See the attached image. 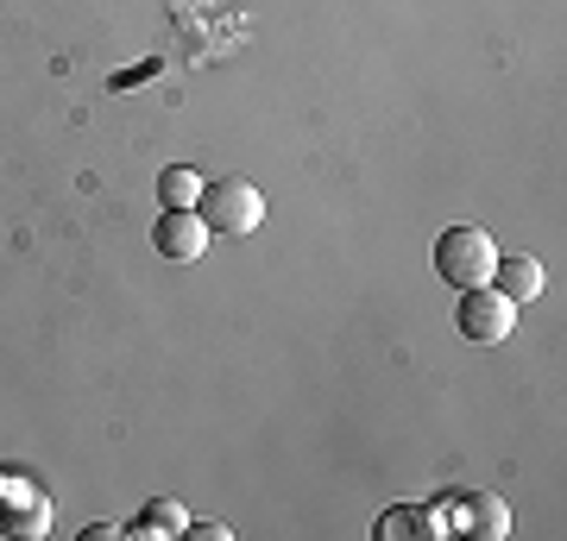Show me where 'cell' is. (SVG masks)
<instances>
[{"instance_id":"1","label":"cell","mask_w":567,"mask_h":541,"mask_svg":"<svg viewBox=\"0 0 567 541\" xmlns=\"http://www.w3.org/2000/svg\"><path fill=\"white\" fill-rule=\"evenodd\" d=\"M435 271H442L454 290L492 283V271H498V246H492V233H480V227H447L442 240H435Z\"/></svg>"},{"instance_id":"2","label":"cell","mask_w":567,"mask_h":541,"mask_svg":"<svg viewBox=\"0 0 567 541\" xmlns=\"http://www.w3.org/2000/svg\"><path fill=\"white\" fill-rule=\"evenodd\" d=\"M196 215L208 221V233H252L265 221V196L246 177H215L203 183V208Z\"/></svg>"},{"instance_id":"3","label":"cell","mask_w":567,"mask_h":541,"mask_svg":"<svg viewBox=\"0 0 567 541\" xmlns=\"http://www.w3.org/2000/svg\"><path fill=\"white\" fill-rule=\"evenodd\" d=\"M454 327H461L473 346H498L517 327V302L498 290V283H473V290H461V302H454Z\"/></svg>"},{"instance_id":"4","label":"cell","mask_w":567,"mask_h":541,"mask_svg":"<svg viewBox=\"0 0 567 541\" xmlns=\"http://www.w3.org/2000/svg\"><path fill=\"white\" fill-rule=\"evenodd\" d=\"M208 240H215V233H208V221L196 215V208H164V215H158V227H152V246H158V252H164L171 264L203 259V252H208Z\"/></svg>"},{"instance_id":"5","label":"cell","mask_w":567,"mask_h":541,"mask_svg":"<svg viewBox=\"0 0 567 541\" xmlns=\"http://www.w3.org/2000/svg\"><path fill=\"white\" fill-rule=\"evenodd\" d=\"M13 491H20V503H0V529L20 535V541L44 535V529H51V498H39V491L20 485V479H13Z\"/></svg>"},{"instance_id":"6","label":"cell","mask_w":567,"mask_h":541,"mask_svg":"<svg viewBox=\"0 0 567 541\" xmlns=\"http://www.w3.org/2000/svg\"><path fill=\"white\" fill-rule=\"evenodd\" d=\"M492 283H498L511 302H536V296H543V264L529 259V252H498Z\"/></svg>"},{"instance_id":"7","label":"cell","mask_w":567,"mask_h":541,"mask_svg":"<svg viewBox=\"0 0 567 541\" xmlns=\"http://www.w3.org/2000/svg\"><path fill=\"white\" fill-rule=\"evenodd\" d=\"M447 503H454V522H461V529H473V535H505V529H511L505 498H492V491H473V498H447Z\"/></svg>"},{"instance_id":"8","label":"cell","mask_w":567,"mask_h":541,"mask_svg":"<svg viewBox=\"0 0 567 541\" xmlns=\"http://www.w3.org/2000/svg\"><path fill=\"white\" fill-rule=\"evenodd\" d=\"M126 535H158V541H171V535H189V517H183V503L177 498H152L140 510V517L126 522Z\"/></svg>"},{"instance_id":"9","label":"cell","mask_w":567,"mask_h":541,"mask_svg":"<svg viewBox=\"0 0 567 541\" xmlns=\"http://www.w3.org/2000/svg\"><path fill=\"white\" fill-rule=\"evenodd\" d=\"M379 535L398 541V535H447V522L442 510H385L379 517Z\"/></svg>"},{"instance_id":"10","label":"cell","mask_w":567,"mask_h":541,"mask_svg":"<svg viewBox=\"0 0 567 541\" xmlns=\"http://www.w3.org/2000/svg\"><path fill=\"white\" fill-rule=\"evenodd\" d=\"M158 201H164V208H196V201H203V177H196L189 164L158 170Z\"/></svg>"},{"instance_id":"11","label":"cell","mask_w":567,"mask_h":541,"mask_svg":"<svg viewBox=\"0 0 567 541\" xmlns=\"http://www.w3.org/2000/svg\"><path fill=\"white\" fill-rule=\"evenodd\" d=\"M114 535H121L114 522H89V529H82V541H114Z\"/></svg>"}]
</instances>
